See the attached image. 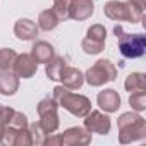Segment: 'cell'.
<instances>
[{
	"label": "cell",
	"instance_id": "obj_1",
	"mask_svg": "<svg viewBox=\"0 0 146 146\" xmlns=\"http://www.w3.org/2000/svg\"><path fill=\"white\" fill-rule=\"evenodd\" d=\"M53 98H55L64 108H67L70 113H74V115H78V117H84V115L90 112V108H91L90 100H88L86 96L74 95V93L67 91V90L62 88V86H57V88L53 90Z\"/></svg>",
	"mask_w": 146,
	"mask_h": 146
},
{
	"label": "cell",
	"instance_id": "obj_2",
	"mask_svg": "<svg viewBox=\"0 0 146 146\" xmlns=\"http://www.w3.org/2000/svg\"><path fill=\"white\" fill-rule=\"evenodd\" d=\"M119 131H120V143L143 139L146 136V122L141 115L124 113L119 119Z\"/></svg>",
	"mask_w": 146,
	"mask_h": 146
},
{
	"label": "cell",
	"instance_id": "obj_3",
	"mask_svg": "<svg viewBox=\"0 0 146 146\" xmlns=\"http://www.w3.org/2000/svg\"><path fill=\"white\" fill-rule=\"evenodd\" d=\"M113 33L117 35L119 48H120V53L124 57H127V58H137V57H141L144 53L146 40H144L143 35H125L120 26H115Z\"/></svg>",
	"mask_w": 146,
	"mask_h": 146
},
{
	"label": "cell",
	"instance_id": "obj_4",
	"mask_svg": "<svg viewBox=\"0 0 146 146\" xmlns=\"http://www.w3.org/2000/svg\"><path fill=\"white\" fill-rule=\"evenodd\" d=\"M141 7H137L134 2L122 4V2H110L105 5V14L113 19V21H129V23H137L143 17Z\"/></svg>",
	"mask_w": 146,
	"mask_h": 146
},
{
	"label": "cell",
	"instance_id": "obj_5",
	"mask_svg": "<svg viewBox=\"0 0 146 146\" xmlns=\"http://www.w3.org/2000/svg\"><path fill=\"white\" fill-rule=\"evenodd\" d=\"M113 79H115V67L108 60H98L96 65H93L86 74V81L91 86H102L103 83Z\"/></svg>",
	"mask_w": 146,
	"mask_h": 146
},
{
	"label": "cell",
	"instance_id": "obj_6",
	"mask_svg": "<svg viewBox=\"0 0 146 146\" xmlns=\"http://www.w3.org/2000/svg\"><path fill=\"white\" fill-rule=\"evenodd\" d=\"M57 105H55V100H43L40 105H38V112L41 115V120L38 122L40 127L43 129L45 134L48 132H53L57 127H58V120H57Z\"/></svg>",
	"mask_w": 146,
	"mask_h": 146
},
{
	"label": "cell",
	"instance_id": "obj_7",
	"mask_svg": "<svg viewBox=\"0 0 146 146\" xmlns=\"http://www.w3.org/2000/svg\"><path fill=\"white\" fill-rule=\"evenodd\" d=\"M64 143V144H76V143H90L91 141V136L84 131V129H81V127H72V129H69V131H65V134L64 136H60V137H53V139H48V143Z\"/></svg>",
	"mask_w": 146,
	"mask_h": 146
},
{
	"label": "cell",
	"instance_id": "obj_8",
	"mask_svg": "<svg viewBox=\"0 0 146 146\" xmlns=\"http://www.w3.org/2000/svg\"><path fill=\"white\" fill-rule=\"evenodd\" d=\"M12 65H14V70L19 78H31L36 72L38 62L33 58V55H19V57H16Z\"/></svg>",
	"mask_w": 146,
	"mask_h": 146
},
{
	"label": "cell",
	"instance_id": "obj_9",
	"mask_svg": "<svg viewBox=\"0 0 146 146\" xmlns=\"http://www.w3.org/2000/svg\"><path fill=\"white\" fill-rule=\"evenodd\" d=\"M86 127L90 132H98V134H107L110 131V119L100 112H91L88 119L84 120Z\"/></svg>",
	"mask_w": 146,
	"mask_h": 146
},
{
	"label": "cell",
	"instance_id": "obj_10",
	"mask_svg": "<svg viewBox=\"0 0 146 146\" xmlns=\"http://www.w3.org/2000/svg\"><path fill=\"white\" fill-rule=\"evenodd\" d=\"M93 14V2L91 0H72L69 4V16L78 21H84Z\"/></svg>",
	"mask_w": 146,
	"mask_h": 146
},
{
	"label": "cell",
	"instance_id": "obj_11",
	"mask_svg": "<svg viewBox=\"0 0 146 146\" xmlns=\"http://www.w3.org/2000/svg\"><path fill=\"white\" fill-rule=\"evenodd\" d=\"M60 79L64 81V84H65L69 90H78V88H81V84H83V81H84L81 70H78V69H74V67H67V65H65L64 70H62Z\"/></svg>",
	"mask_w": 146,
	"mask_h": 146
},
{
	"label": "cell",
	"instance_id": "obj_12",
	"mask_svg": "<svg viewBox=\"0 0 146 146\" xmlns=\"http://www.w3.org/2000/svg\"><path fill=\"white\" fill-rule=\"evenodd\" d=\"M98 105L107 112H115L120 107V98L115 90H105L98 95Z\"/></svg>",
	"mask_w": 146,
	"mask_h": 146
},
{
	"label": "cell",
	"instance_id": "obj_13",
	"mask_svg": "<svg viewBox=\"0 0 146 146\" xmlns=\"http://www.w3.org/2000/svg\"><path fill=\"white\" fill-rule=\"evenodd\" d=\"M14 31H16L17 38H21V40H33V38L36 36V33H38V28H36V24H35L33 21H29V19H21V21L16 23Z\"/></svg>",
	"mask_w": 146,
	"mask_h": 146
},
{
	"label": "cell",
	"instance_id": "obj_14",
	"mask_svg": "<svg viewBox=\"0 0 146 146\" xmlns=\"http://www.w3.org/2000/svg\"><path fill=\"white\" fill-rule=\"evenodd\" d=\"M52 57H53V48L46 41H38L33 46V58L38 64H48L52 60Z\"/></svg>",
	"mask_w": 146,
	"mask_h": 146
},
{
	"label": "cell",
	"instance_id": "obj_15",
	"mask_svg": "<svg viewBox=\"0 0 146 146\" xmlns=\"http://www.w3.org/2000/svg\"><path fill=\"white\" fill-rule=\"evenodd\" d=\"M17 86H19V81L14 74H11V72H2L0 74V91H2L4 95H14L17 91Z\"/></svg>",
	"mask_w": 146,
	"mask_h": 146
},
{
	"label": "cell",
	"instance_id": "obj_16",
	"mask_svg": "<svg viewBox=\"0 0 146 146\" xmlns=\"http://www.w3.org/2000/svg\"><path fill=\"white\" fill-rule=\"evenodd\" d=\"M64 67H65V62H64L60 57H55L52 62L46 64V74H48V78L53 79V81H58L62 70H64Z\"/></svg>",
	"mask_w": 146,
	"mask_h": 146
},
{
	"label": "cell",
	"instance_id": "obj_17",
	"mask_svg": "<svg viewBox=\"0 0 146 146\" xmlns=\"http://www.w3.org/2000/svg\"><path fill=\"white\" fill-rule=\"evenodd\" d=\"M40 28L41 29H45V31H50V29H53L57 24H58V17L55 16V12L53 11H45V12H41L40 14Z\"/></svg>",
	"mask_w": 146,
	"mask_h": 146
},
{
	"label": "cell",
	"instance_id": "obj_18",
	"mask_svg": "<svg viewBox=\"0 0 146 146\" xmlns=\"http://www.w3.org/2000/svg\"><path fill=\"white\" fill-rule=\"evenodd\" d=\"M125 90L134 93V91H141L144 90V76L141 74V72H134V74H131L125 81Z\"/></svg>",
	"mask_w": 146,
	"mask_h": 146
},
{
	"label": "cell",
	"instance_id": "obj_19",
	"mask_svg": "<svg viewBox=\"0 0 146 146\" xmlns=\"http://www.w3.org/2000/svg\"><path fill=\"white\" fill-rule=\"evenodd\" d=\"M16 57L17 55L14 53V50H9V48H2V50H0V72H7L12 67Z\"/></svg>",
	"mask_w": 146,
	"mask_h": 146
},
{
	"label": "cell",
	"instance_id": "obj_20",
	"mask_svg": "<svg viewBox=\"0 0 146 146\" xmlns=\"http://www.w3.org/2000/svg\"><path fill=\"white\" fill-rule=\"evenodd\" d=\"M103 45H105V40L88 36V38L83 41V50H84L86 53H100V52L103 50Z\"/></svg>",
	"mask_w": 146,
	"mask_h": 146
},
{
	"label": "cell",
	"instance_id": "obj_21",
	"mask_svg": "<svg viewBox=\"0 0 146 146\" xmlns=\"http://www.w3.org/2000/svg\"><path fill=\"white\" fill-rule=\"evenodd\" d=\"M129 103H131V107L132 108H136V110H144V107H146V93H144V90H141V91H134L132 95H131V98H129Z\"/></svg>",
	"mask_w": 146,
	"mask_h": 146
},
{
	"label": "cell",
	"instance_id": "obj_22",
	"mask_svg": "<svg viewBox=\"0 0 146 146\" xmlns=\"http://www.w3.org/2000/svg\"><path fill=\"white\" fill-rule=\"evenodd\" d=\"M69 4H70V0H55L53 12L58 19H67L69 17Z\"/></svg>",
	"mask_w": 146,
	"mask_h": 146
},
{
	"label": "cell",
	"instance_id": "obj_23",
	"mask_svg": "<svg viewBox=\"0 0 146 146\" xmlns=\"http://www.w3.org/2000/svg\"><path fill=\"white\" fill-rule=\"evenodd\" d=\"M29 131H31V132H28V134H29L31 143H36V144L45 143V139H43V136H41V134H45V132H43V129L40 127V124H31Z\"/></svg>",
	"mask_w": 146,
	"mask_h": 146
},
{
	"label": "cell",
	"instance_id": "obj_24",
	"mask_svg": "<svg viewBox=\"0 0 146 146\" xmlns=\"http://www.w3.org/2000/svg\"><path fill=\"white\" fill-rule=\"evenodd\" d=\"M12 108H4L0 107V137L4 134V129H5V122H9V119L12 117Z\"/></svg>",
	"mask_w": 146,
	"mask_h": 146
}]
</instances>
